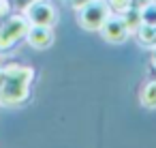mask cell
<instances>
[{
    "label": "cell",
    "instance_id": "5b68a950",
    "mask_svg": "<svg viewBox=\"0 0 156 148\" xmlns=\"http://www.w3.org/2000/svg\"><path fill=\"white\" fill-rule=\"evenodd\" d=\"M28 32V28H26V22L24 20H11L2 30H0V47H9V45H13L20 37H24Z\"/></svg>",
    "mask_w": 156,
    "mask_h": 148
},
{
    "label": "cell",
    "instance_id": "ba28073f",
    "mask_svg": "<svg viewBox=\"0 0 156 148\" xmlns=\"http://www.w3.org/2000/svg\"><path fill=\"white\" fill-rule=\"evenodd\" d=\"M139 37H141V41H143L145 45L156 43V26H152V24H143L141 30H139Z\"/></svg>",
    "mask_w": 156,
    "mask_h": 148
},
{
    "label": "cell",
    "instance_id": "277c9868",
    "mask_svg": "<svg viewBox=\"0 0 156 148\" xmlns=\"http://www.w3.org/2000/svg\"><path fill=\"white\" fill-rule=\"evenodd\" d=\"M101 32H103V37H105L107 41H111V43H122V41H126L130 28H128L126 20H122V17H107V22L101 26Z\"/></svg>",
    "mask_w": 156,
    "mask_h": 148
},
{
    "label": "cell",
    "instance_id": "8992f818",
    "mask_svg": "<svg viewBox=\"0 0 156 148\" xmlns=\"http://www.w3.org/2000/svg\"><path fill=\"white\" fill-rule=\"evenodd\" d=\"M26 37H28V43L32 47H37V50H45V47H49L54 43V32H51L49 26H37L34 24L26 32Z\"/></svg>",
    "mask_w": 156,
    "mask_h": 148
},
{
    "label": "cell",
    "instance_id": "7c38bea8",
    "mask_svg": "<svg viewBox=\"0 0 156 148\" xmlns=\"http://www.w3.org/2000/svg\"><path fill=\"white\" fill-rule=\"evenodd\" d=\"M154 65H156V50H154Z\"/></svg>",
    "mask_w": 156,
    "mask_h": 148
},
{
    "label": "cell",
    "instance_id": "4fadbf2b",
    "mask_svg": "<svg viewBox=\"0 0 156 148\" xmlns=\"http://www.w3.org/2000/svg\"><path fill=\"white\" fill-rule=\"evenodd\" d=\"M152 2H154V0H152Z\"/></svg>",
    "mask_w": 156,
    "mask_h": 148
},
{
    "label": "cell",
    "instance_id": "3957f363",
    "mask_svg": "<svg viewBox=\"0 0 156 148\" xmlns=\"http://www.w3.org/2000/svg\"><path fill=\"white\" fill-rule=\"evenodd\" d=\"M26 15H28V20H30L32 24H37V26H51V24H56V20H58L56 9H54L51 5H47V2H41V0H37V2H32V5L28 7Z\"/></svg>",
    "mask_w": 156,
    "mask_h": 148
},
{
    "label": "cell",
    "instance_id": "52a82bcc",
    "mask_svg": "<svg viewBox=\"0 0 156 148\" xmlns=\"http://www.w3.org/2000/svg\"><path fill=\"white\" fill-rule=\"evenodd\" d=\"M141 103L145 107H156V82H147L141 90Z\"/></svg>",
    "mask_w": 156,
    "mask_h": 148
},
{
    "label": "cell",
    "instance_id": "9c48e42d",
    "mask_svg": "<svg viewBox=\"0 0 156 148\" xmlns=\"http://www.w3.org/2000/svg\"><path fill=\"white\" fill-rule=\"evenodd\" d=\"M141 22L156 26V2H150V5L141 11Z\"/></svg>",
    "mask_w": 156,
    "mask_h": 148
},
{
    "label": "cell",
    "instance_id": "7a4b0ae2",
    "mask_svg": "<svg viewBox=\"0 0 156 148\" xmlns=\"http://www.w3.org/2000/svg\"><path fill=\"white\" fill-rule=\"evenodd\" d=\"M81 11V15H79V24L83 26V28H88V30H96V28H101L105 22H107V17H109V7L105 5V2H92L90 5H86L83 9H79Z\"/></svg>",
    "mask_w": 156,
    "mask_h": 148
},
{
    "label": "cell",
    "instance_id": "6da1fadb",
    "mask_svg": "<svg viewBox=\"0 0 156 148\" xmlns=\"http://www.w3.org/2000/svg\"><path fill=\"white\" fill-rule=\"evenodd\" d=\"M32 77L30 69L11 67L0 73V99L2 103H20L28 94V80Z\"/></svg>",
    "mask_w": 156,
    "mask_h": 148
},
{
    "label": "cell",
    "instance_id": "30bf717a",
    "mask_svg": "<svg viewBox=\"0 0 156 148\" xmlns=\"http://www.w3.org/2000/svg\"><path fill=\"white\" fill-rule=\"evenodd\" d=\"M111 2V7L118 11V13H124V11H128V7H130V0H109Z\"/></svg>",
    "mask_w": 156,
    "mask_h": 148
},
{
    "label": "cell",
    "instance_id": "8fae6325",
    "mask_svg": "<svg viewBox=\"0 0 156 148\" xmlns=\"http://www.w3.org/2000/svg\"><path fill=\"white\" fill-rule=\"evenodd\" d=\"M69 2H71L75 9H83L86 5H90V2H92V0H69Z\"/></svg>",
    "mask_w": 156,
    "mask_h": 148
}]
</instances>
